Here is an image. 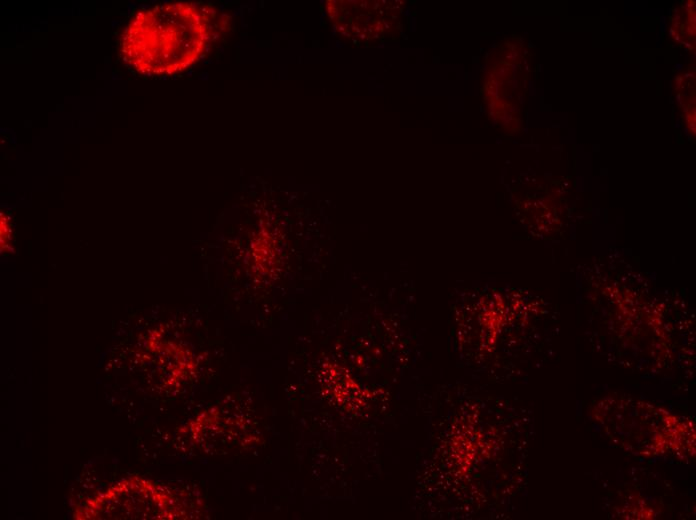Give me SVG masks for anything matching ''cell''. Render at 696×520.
Segmentation results:
<instances>
[{
	"instance_id": "6da1fadb",
	"label": "cell",
	"mask_w": 696,
	"mask_h": 520,
	"mask_svg": "<svg viewBox=\"0 0 696 520\" xmlns=\"http://www.w3.org/2000/svg\"><path fill=\"white\" fill-rule=\"evenodd\" d=\"M215 10L192 2L155 5L137 12L120 41L124 61L143 75H172L196 63L213 35Z\"/></svg>"
},
{
	"instance_id": "7a4b0ae2",
	"label": "cell",
	"mask_w": 696,
	"mask_h": 520,
	"mask_svg": "<svg viewBox=\"0 0 696 520\" xmlns=\"http://www.w3.org/2000/svg\"><path fill=\"white\" fill-rule=\"evenodd\" d=\"M326 6L333 24L348 37L367 39L384 29L377 2L328 1Z\"/></svg>"
}]
</instances>
